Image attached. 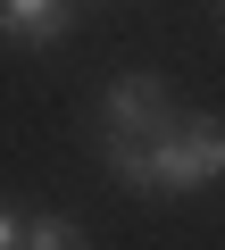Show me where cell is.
<instances>
[{
  "instance_id": "5b68a950",
  "label": "cell",
  "mask_w": 225,
  "mask_h": 250,
  "mask_svg": "<svg viewBox=\"0 0 225 250\" xmlns=\"http://www.w3.org/2000/svg\"><path fill=\"white\" fill-rule=\"evenodd\" d=\"M0 250H17V217L9 208H0Z\"/></svg>"
},
{
  "instance_id": "6da1fadb",
  "label": "cell",
  "mask_w": 225,
  "mask_h": 250,
  "mask_svg": "<svg viewBox=\"0 0 225 250\" xmlns=\"http://www.w3.org/2000/svg\"><path fill=\"white\" fill-rule=\"evenodd\" d=\"M100 159H108L117 184H134V192H150V200H184V192H208V184L225 175V125L175 108L167 125H150L142 142H108V134H100Z\"/></svg>"
},
{
  "instance_id": "7a4b0ae2",
  "label": "cell",
  "mask_w": 225,
  "mask_h": 250,
  "mask_svg": "<svg viewBox=\"0 0 225 250\" xmlns=\"http://www.w3.org/2000/svg\"><path fill=\"white\" fill-rule=\"evenodd\" d=\"M167 117H175V100H167L159 75H117V83H108V108H100V134L108 142H142L150 125H167Z\"/></svg>"
},
{
  "instance_id": "3957f363",
  "label": "cell",
  "mask_w": 225,
  "mask_h": 250,
  "mask_svg": "<svg viewBox=\"0 0 225 250\" xmlns=\"http://www.w3.org/2000/svg\"><path fill=\"white\" fill-rule=\"evenodd\" d=\"M0 34L9 42H59L67 34V0H0Z\"/></svg>"
},
{
  "instance_id": "277c9868",
  "label": "cell",
  "mask_w": 225,
  "mask_h": 250,
  "mask_svg": "<svg viewBox=\"0 0 225 250\" xmlns=\"http://www.w3.org/2000/svg\"><path fill=\"white\" fill-rule=\"evenodd\" d=\"M17 250H83L75 217H17Z\"/></svg>"
}]
</instances>
